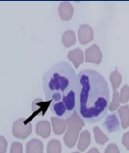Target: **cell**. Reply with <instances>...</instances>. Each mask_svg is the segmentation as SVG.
<instances>
[{
	"mask_svg": "<svg viewBox=\"0 0 129 153\" xmlns=\"http://www.w3.org/2000/svg\"><path fill=\"white\" fill-rule=\"evenodd\" d=\"M67 58L73 63L75 68H78L84 62V53L80 49H75L68 52Z\"/></svg>",
	"mask_w": 129,
	"mask_h": 153,
	"instance_id": "obj_13",
	"label": "cell"
},
{
	"mask_svg": "<svg viewBox=\"0 0 129 153\" xmlns=\"http://www.w3.org/2000/svg\"><path fill=\"white\" fill-rule=\"evenodd\" d=\"M78 39L81 45H87L94 39V30L88 25H80L78 29Z\"/></svg>",
	"mask_w": 129,
	"mask_h": 153,
	"instance_id": "obj_5",
	"label": "cell"
},
{
	"mask_svg": "<svg viewBox=\"0 0 129 153\" xmlns=\"http://www.w3.org/2000/svg\"><path fill=\"white\" fill-rule=\"evenodd\" d=\"M119 115L122 129H127L129 127V106L127 104L119 108Z\"/></svg>",
	"mask_w": 129,
	"mask_h": 153,
	"instance_id": "obj_16",
	"label": "cell"
},
{
	"mask_svg": "<svg viewBox=\"0 0 129 153\" xmlns=\"http://www.w3.org/2000/svg\"><path fill=\"white\" fill-rule=\"evenodd\" d=\"M51 125H52V130H53L54 134L57 136L63 135L67 129L66 120L59 118V117H55V116L51 117Z\"/></svg>",
	"mask_w": 129,
	"mask_h": 153,
	"instance_id": "obj_10",
	"label": "cell"
},
{
	"mask_svg": "<svg viewBox=\"0 0 129 153\" xmlns=\"http://www.w3.org/2000/svg\"><path fill=\"white\" fill-rule=\"evenodd\" d=\"M62 43L66 48H70L76 43V36L73 30H67L62 36Z\"/></svg>",
	"mask_w": 129,
	"mask_h": 153,
	"instance_id": "obj_17",
	"label": "cell"
},
{
	"mask_svg": "<svg viewBox=\"0 0 129 153\" xmlns=\"http://www.w3.org/2000/svg\"><path fill=\"white\" fill-rule=\"evenodd\" d=\"M43 87L51 111L58 117H68L77 108L79 79L70 63L52 65L43 76Z\"/></svg>",
	"mask_w": 129,
	"mask_h": 153,
	"instance_id": "obj_1",
	"label": "cell"
},
{
	"mask_svg": "<svg viewBox=\"0 0 129 153\" xmlns=\"http://www.w3.org/2000/svg\"><path fill=\"white\" fill-rule=\"evenodd\" d=\"M72 153H80V152H78V151H75V152H72Z\"/></svg>",
	"mask_w": 129,
	"mask_h": 153,
	"instance_id": "obj_28",
	"label": "cell"
},
{
	"mask_svg": "<svg viewBox=\"0 0 129 153\" xmlns=\"http://www.w3.org/2000/svg\"><path fill=\"white\" fill-rule=\"evenodd\" d=\"M23 151V147L22 144L18 142H14L11 146V149L10 153H22Z\"/></svg>",
	"mask_w": 129,
	"mask_h": 153,
	"instance_id": "obj_23",
	"label": "cell"
},
{
	"mask_svg": "<svg viewBox=\"0 0 129 153\" xmlns=\"http://www.w3.org/2000/svg\"><path fill=\"white\" fill-rule=\"evenodd\" d=\"M85 61L88 63L100 64L102 61V52L97 45H92L85 51Z\"/></svg>",
	"mask_w": 129,
	"mask_h": 153,
	"instance_id": "obj_4",
	"label": "cell"
},
{
	"mask_svg": "<svg viewBox=\"0 0 129 153\" xmlns=\"http://www.w3.org/2000/svg\"><path fill=\"white\" fill-rule=\"evenodd\" d=\"M87 153H99V151H98V149L97 148H95V147H94V148H91L90 150H89Z\"/></svg>",
	"mask_w": 129,
	"mask_h": 153,
	"instance_id": "obj_27",
	"label": "cell"
},
{
	"mask_svg": "<svg viewBox=\"0 0 129 153\" xmlns=\"http://www.w3.org/2000/svg\"><path fill=\"white\" fill-rule=\"evenodd\" d=\"M94 134H95V140L98 144H104L109 140V138L100 130V128L95 126L94 128Z\"/></svg>",
	"mask_w": 129,
	"mask_h": 153,
	"instance_id": "obj_19",
	"label": "cell"
},
{
	"mask_svg": "<svg viewBox=\"0 0 129 153\" xmlns=\"http://www.w3.org/2000/svg\"><path fill=\"white\" fill-rule=\"evenodd\" d=\"M91 143V133L88 130L83 131L81 134H80L79 138H78V150L80 152H83L87 149V147L90 146Z\"/></svg>",
	"mask_w": 129,
	"mask_h": 153,
	"instance_id": "obj_14",
	"label": "cell"
},
{
	"mask_svg": "<svg viewBox=\"0 0 129 153\" xmlns=\"http://www.w3.org/2000/svg\"><path fill=\"white\" fill-rule=\"evenodd\" d=\"M119 93L118 91H114L113 93V99L110 103V105L108 106V110L111 111H115L116 110H118L119 107Z\"/></svg>",
	"mask_w": 129,
	"mask_h": 153,
	"instance_id": "obj_21",
	"label": "cell"
},
{
	"mask_svg": "<svg viewBox=\"0 0 129 153\" xmlns=\"http://www.w3.org/2000/svg\"><path fill=\"white\" fill-rule=\"evenodd\" d=\"M104 153H119V149L116 143H110L106 147L105 152Z\"/></svg>",
	"mask_w": 129,
	"mask_h": 153,
	"instance_id": "obj_24",
	"label": "cell"
},
{
	"mask_svg": "<svg viewBox=\"0 0 129 153\" xmlns=\"http://www.w3.org/2000/svg\"><path fill=\"white\" fill-rule=\"evenodd\" d=\"M36 133L37 135L41 136L43 139H47L50 136L51 133V125L50 122L47 120H43V121H40L36 125Z\"/></svg>",
	"mask_w": 129,
	"mask_h": 153,
	"instance_id": "obj_11",
	"label": "cell"
},
{
	"mask_svg": "<svg viewBox=\"0 0 129 153\" xmlns=\"http://www.w3.org/2000/svg\"><path fill=\"white\" fill-rule=\"evenodd\" d=\"M122 143L124 146V147H125L127 150H129V132H126V133H124V134H123Z\"/></svg>",
	"mask_w": 129,
	"mask_h": 153,
	"instance_id": "obj_26",
	"label": "cell"
},
{
	"mask_svg": "<svg viewBox=\"0 0 129 153\" xmlns=\"http://www.w3.org/2000/svg\"><path fill=\"white\" fill-rule=\"evenodd\" d=\"M78 138H79V132L78 131L67 129L66 134H64V143L68 148H72V147L75 146Z\"/></svg>",
	"mask_w": 129,
	"mask_h": 153,
	"instance_id": "obj_12",
	"label": "cell"
},
{
	"mask_svg": "<svg viewBox=\"0 0 129 153\" xmlns=\"http://www.w3.org/2000/svg\"><path fill=\"white\" fill-rule=\"evenodd\" d=\"M103 127L106 129L109 133H115L119 130V121L116 114H109L106 119L104 120Z\"/></svg>",
	"mask_w": 129,
	"mask_h": 153,
	"instance_id": "obj_9",
	"label": "cell"
},
{
	"mask_svg": "<svg viewBox=\"0 0 129 153\" xmlns=\"http://www.w3.org/2000/svg\"><path fill=\"white\" fill-rule=\"evenodd\" d=\"M67 125V129L70 130H75L80 132V130L84 127L85 125V122H84L83 118L78 114L77 111H74L70 116L66 119Z\"/></svg>",
	"mask_w": 129,
	"mask_h": 153,
	"instance_id": "obj_6",
	"label": "cell"
},
{
	"mask_svg": "<svg viewBox=\"0 0 129 153\" xmlns=\"http://www.w3.org/2000/svg\"><path fill=\"white\" fill-rule=\"evenodd\" d=\"M62 146L58 140H51L47 143V153H61Z\"/></svg>",
	"mask_w": 129,
	"mask_h": 153,
	"instance_id": "obj_20",
	"label": "cell"
},
{
	"mask_svg": "<svg viewBox=\"0 0 129 153\" xmlns=\"http://www.w3.org/2000/svg\"><path fill=\"white\" fill-rule=\"evenodd\" d=\"M30 118H19L15 120L13 125V135L15 138L25 140L32 133V124Z\"/></svg>",
	"mask_w": 129,
	"mask_h": 153,
	"instance_id": "obj_3",
	"label": "cell"
},
{
	"mask_svg": "<svg viewBox=\"0 0 129 153\" xmlns=\"http://www.w3.org/2000/svg\"><path fill=\"white\" fill-rule=\"evenodd\" d=\"M110 82L112 84L113 90L117 91L118 90L119 86L122 84V76L120 75V73L118 71V69H116L115 71H113L111 75H110Z\"/></svg>",
	"mask_w": 129,
	"mask_h": 153,
	"instance_id": "obj_18",
	"label": "cell"
},
{
	"mask_svg": "<svg viewBox=\"0 0 129 153\" xmlns=\"http://www.w3.org/2000/svg\"><path fill=\"white\" fill-rule=\"evenodd\" d=\"M129 101V85L122 86L119 92V102L122 104H126Z\"/></svg>",
	"mask_w": 129,
	"mask_h": 153,
	"instance_id": "obj_22",
	"label": "cell"
},
{
	"mask_svg": "<svg viewBox=\"0 0 129 153\" xmlns=\"http://www.w3.org/2000/svg\"><path fill=\"white\" fill-rule=\"evenodd\" d=\"M26 153H43V144L40 140H31L26 146Z\"/></svg>",
	"mask_w": 129,
	"mask_h": 153,
	"instance_id": "obj_15",
	"label": "cell"
},
{
	"mask_svg": "<svg viewBox=\"0 0 129 153\" xmlns=\"http://www.w3.org/2000/svg\"><path fill=\"white\" fill-rule=\"evenodd\" d=\"M58 12H59V16L62 21L67 22L71 19L72 17H73L74 9L70 2L64 1L60 3V5L58 7Z\"/></svg>",
	"mask_w": 129,
	"mask_h": 153,
	"instance_id": "obj_8",
	"label": "cell"
},
{
	"mask_svg": "<svg viewBox=\"0 0 129 153\" xmlns=\"http://www.w3.org/2000/svg\"><path fill=\"white\" fill-rule=\"evenodd\" d=\"M49 107H50L49 101H42L41 99H36L35 101L32 103V111H33V114H32V116L29 118L32 119L33 117H36L37 115L43 116L45 114V112Z\"/></svg>",
	"mask_w": 129,
	"mask_h": 153,
	"instance_id": "obj_7",
	"label": "cell"
},
{
	"mask_svg": "<svg viewBox=\"0 0 129 153\" xmlns=\"http://www.w3.org/2000/svg\"><path fill=\"white\" fill-rule=\"evenodd\" d=\"M79 99L76 111L89 123L101 120L107 114L109 87L101 74L94 70H83L78 74Z\"/></svg>",
	"mask_w": 129,
	"mask_h": 153,
	"instance_id": "obj_2",
	"label": "cell"
},
{
	"mask_svg": "<svg viewBox=\"0 0 129 153\" xmlns=\"http://www.w3.org/2000/svg\"><path fill=\"white\" fill-rule=\"evenodd\" d=\"M7 146V140L3 136H0V153H6Z\"/></svg>",
	"mask_w": 129,
	"mask_h": 153,
	"instance_id": "obj_25",
	"label": "cell"
}]
</instances>
